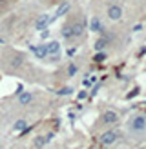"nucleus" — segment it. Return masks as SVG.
Masks as SVG:
<instances>
[{
    "mask_svg": "<svg viewBox=\"0 0 146 149\" xmlns=\"http://www.w3.org/2000/svg\"><path fill=\"white\" fill-rule=\"evenodd\" d=\"M49 17H48V15H42V17H39V20H36V27H39V29H42V27H46L48 24H49Z\"/></svg>",
    "mask_w": 146,
    "mask_h": 149,
    "instance_id": "nucleus-9",
    "label": "nucleus"
},
{
    "mask_svg": "<svg viewBox=\"0 0 146 149\" xmlns=\"http://www.w3.org/2000/svg\"><path fill=\"white\" fill-rule=\"evenodd\" d=\"M119 131H115V129H108V131H104L102 135L99 136V140H100V144L102 146H112V144H115L117 140H119Z\"/></svg>",
    "mask_w": 146,
    "mask_h": 149,
    "instance_id": "nucleus-2",
    "label": "nucleus"
},
{
    "mask_svg": "<svg viewBox=\"0 0 146 149\" xmlns=\"http://www.w3.org/2000/svg\"><path fill=\"white\" fill-rule=\"evenodd\" d=\"M69 93V89H60V91H58V95H68Z\"/></svg>",
    "mask_w": 146,
    "mask_h": 149,
    "instance_id": "nucleus-18",
    "label": "nucleus"
},
{
    "mask_svg": "<svg viewBox=\"0 0 146 149\" xmlns=\"http://www.w3.org/2000/svg\"><path fill=\"white\" fill-rule=\"evenodd\" d=\"M33 49H35V53L39 55V56H46V55H48V49H46V46H44V47H33Z\"/></svg>",
    "mask_w": 146,
    "mask_h": 149,
    "instance_id": "nucleus-13",
    "label": "nucleus"
},
{
    "mask_svg": "<svg viewBox=\"0 0 146 149\" xmlns=\"http://www.w3.org/2000/svg\"><path fill=\"white\" fill-rule=\"evenodd\" d=\"M100 120H102V124H106V125H113V124L119 122V115H117L115 111H104L102 116H100Z\"/></svg>",
    "mask_w": 146,
    "mask_h": 149,
    "instance_id": "nucleus-4",
    "label": "nucleus"
},
{
    "mask_svg": "<svg viewBox=\"0 0 146 149\" xmlns=\"http://www.w3.org/2000/svg\"><path fill=\"white\" fill-rule=\"evenodd\" d=\"M68 11H69V4H68V2H64V4H60V7L57 9L55 17H62V15H66Z\"/></svg>",
    "mask_w": 146,
    "mask_h": 149,
    "instance_id": "nucleus-10",
    "label": "nucleus"
},
{
    "mask_svg": "<svg viewBox=\"0 0 146 149\" xmlns=\"http://www.w3.org/2000/svg\"><path fill=\"white\" fill-rule=\"evenodd\" d=\"M95 80H97V78H95V77H91L90 80H86V82H84V84H86V86H91V84H93V82H95Z\"/></svg>",
    "mask_w": 146,
    "mask_h": 149,
    "instance_id": "nucleus-17",
    "label": "nucleus"
},
{
    "mask_svg": "<svg viewBox=\"0 0 146 149\" xmlns=\"http://www.w3.org/2000/svg\"><path fill=\"white\" fill-rule=\"evenodd\" d=\"M51 138H53V135H48L46 138H44V136H39V138H35V146H39V147H40V146H46Z\"/></svg>",
    "mask_w": 146,
    "mask_h": 149,
    "instance_id": "nucleus-11",
    "label": "nucleus"
},
{
    "mask_svg": "<svg viewBox=\"0 0 146 149\" xmlns=\"http://www.w3.org/2000/svg\"><path fill=\"white\" fill-rule=\"evenodd\" d=\"M108 18L112 22H117L122 18V6L119 4H110L108 6Z\"/></svg>",
    "mask_w": 146,
    "mask_h": 149,
    "instance_id": "nucleus-3",
    "label": "nucleus"
},
{
    "mask_svg": "<svg viewBox=\"0 0 146 149\" xmlns=\"http://www.w3.org/2000/svg\"><path fill=\"white\" fill-rule=\"evenodd\" d=\"M128 129L131 135H144L146 133V116H142V115L131 116L128 122Z\"/></svg>",
    "mask_w": 146,
    "mask_h": 149,
    "instance_id": "nucleus-1",
    "label": "nucleus"
},
{
    "mask_svg": "<svg viewBox=\"0 0 146 149\" xmlns=\"http://www.w3.org/2000/svg\"><path fill=\"white\" fill-rule=\"evenodd\" d=\"M18 102L22 104V106H27V104H31V102H33V93H29V91H22V93H18Z\"/></svg>",
    "mask_w": 146,
    "mask_h": 149,
    "instance_id": "nucleus-6",
    "label": "nucleus"
},
{
    "mask_svg": "<svg viewBox=\"0 0 146 149\" xmlns=\"http://www.w3.org/2000/svg\"><path fill=\"white\" fill-rule=\"evenodd\" d=\"M104 46H106V42H104V40H99L97 44H95V47H97L99 51H102V49H104Z\"/></svg>",
    "mask_w": 146,
    "mask_h": 149,
    "instance_id": "nucleus-16",
    "label": "nucleus"
},
{
    "mask_svg": "<svg viewBox=\"0 0 146 149\" xmlns=\"http://www.w3.org/2000/svg\"><path fill=\"white\" fill-rule=\"evenodd\" d=\"M27 125H29V122L26 120V118H20V120H17V122L13 124V129L17 131V133H22V131L27 129Z\"/></svg>",
    "mask_w": 146,
    "mask_h": 149,
    "instance_id": "nucleus-7",
    "label": "nucleus"
},
{
    "mask_svg": "<svg viewBox=\"0 0 146 149\" xmlns=\"http://www.w3.org/2000/svg\"><path fill=\"white\" fill-rule=\"evenodd\" d=\"M62 36H64V38H71V31H69V26H64V29H62Z\"/></svg>",
    "mask_w": 146,
    "mask_h": 149,
    "instance_id": "nucleus-14",
    "label": "nucleus"
},
{
    "mask_svg": "<svg viewBox=\"0 0 146 149\" xmlns=\"http://www.w3.org/2000/svg\"><path fill=\"white\" fill-rule=\"evenodd\" d=\"M69 31H71V36H80L84 33V24L82 22H73V24H69Z\"/></svg>",
    "mask_w": 146,
    "mask_h": 149,
    "instance_id": "nucleus-5",
    "label": "nucleus"
},
{
    "mask_svg": "<svg viewBox=\"0 0 146 149\" xmlns=\"http://www.w3.org/2000/svg\"><path fill=\"white\" fill-rule=\"evenodd\" d=\"M77 71H79V65L77 64H71L69 68H68V74H69V77H75Z\"/></svg>",
    "mask_w": 146,
    "mask_h": 149,
    "instance_id": "nucleus-12",
    "label": "nucleus"
},
{
    "mask_svg": "<svg viewBox=\"0 0 146 149\" xmlns=\"http://www.w3.org/2000/svg\"><path fill=\"white\" fill-rule=\"evenodd\" d=\"M46 49H48V55H51V56H57L58 53H60V46H58V42H49L46 46Z\"/></svg>",
    "mask_w": 146,
    "mask_h": 149,
    "instance_id": "nucleus-8",
    "label": "nucleus"
},
{
    "mask_svg": "<svg viewBox=\"0 0 146 149\" xmlns=\"http://www.w3.org/2000/svg\"><path fill=\"white\" fill-rule=\"evenodd\" d=\"M91 29H95V31H99V29H100V22H99V18H93V20H91Z\"/></svg>",
    "mask_w": 146,
    "mask_h": 149,
    "instance_id": "nucleus-15",
    "label": "nucleus"
}]
</instances>
